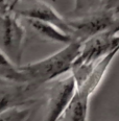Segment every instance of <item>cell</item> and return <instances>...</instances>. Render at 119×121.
Instances as JSON below:
<instances>
[{"label": "cell", "instance_id": "obj_1", "mask_svg": "<svg viewBox=\"0 0 119 121\" xmlns=\"http://www.w3.org/2000/svg\"><path fill=\"white\" fill-rule=\"evenodd\" d=\"M82 42L72 41L64 48L49 56L34 63L20 65L11 70L1 72L3 77L18 84L26 85L30 89L69 74L74 60L80 51Z\"/></svg>", "mask_w": 119, "mask_h": 121}, {"label": "cell", "instance_id": "obj_2", "mask_svg": "<svg viewBox=\"0 0 119 121\" xmlns=\"http://www.w3.org/2000/svg\"><path fill=\"white\" fill-rule=\"evenodd\" d=\"M119 18L112 28L97 34L82 43L80 51L73 63L71 74L76 87L88 77L98 62L117 50L119 51Z\"/></svg>", "mask_w": 119, "mask_h": 121}, {"label": "cell", "instance_id": "obj_3", "mask_svg": "<svg viewBox=\"0 0 119 121\" xmlns=\"http://www.w3.org/2000/svg\"><path fill=\"white\" fill-rule=\"evenodd\" d=\"M26 30L15 12L0 17V49L15 66L21 65Z\"/></svg>", "mask_w": 119, "mask_h": 121}, {"label": "cell", "instance_id": "obj_4", "mask_svg": "<svg viewBox=\"0 0 119 121\" xmlns=\"http://www.w3.org/2000/svg\"><path fill=\"white\" fill-rule=\"evenodd\" d=\"M75 91L76 82L71 73L50 82L43 121H61Z\"/></svg>", "mask_w": 119, "mask_h": 121}, {"label": "cell", "instance_id": "obj_5", "mask_svg": "<svg viewBox=\"0 0 119 121\" xmlns=\"http://www.w3.org/2000/svg\"><path fill=\"white\" fill-rule=\"evenodd\" d=\"M117 20L115 14L100 7L86 16L68 19V24L72 38L83 43L95 35L112 28Z\"/></svg>", "mask_w": 119, "mask_h": 121}, {"label": "cell", "instance_id": "obj_6", "mask_svg": "<svg viewBox=\"0 0 119 121\" xmlns=\"http://www.w3.org/2000/svg\"><path fill=\"white\" fill-rule=\"evenodd\" d=\"M24 7L15 9L16 15L24 19H34L50 23L71 36L68 19L60 15L51 5L43 0H24Z\"/></svg>", "mask_w": 119, "mask_h": 121}, {"label": "cell", "instance_id": "obj_7", "mask_svg": "<svg viewBox=\"0 0 119 121\" xmlns=\"http://www.w3.org/2000/svg\"><path fill=\"white\" fill-rule=\"evenodd\" d=\"M90 98L91 95L76 89L61 118V121H88Z\"/></svg>", "mask_w": 119, "mask_h": 121}, {"label": "cell", "instance_id": "obj_8", "mask_svg": "<svg viewBox=\"0 0 119 121\" xmlns=\"http://www.w3.org/2000/svg\"><path fill=\"white\" fill-rule=\"evenodd\" d=\"M28 25L34 29L38 36H40L43 39L47 40L50 42H55V43H62V44H69L72 41H75L70 36L69 34L63 31L59 27L54 26V25L46 23V22H42L39 20H34V19H25Z\"/></svg>", "mask_w": 119, "mask_h": 121}, {"label": "cell", "instance_id": "obj_9", "mask_svg": "<svg viewBox=\"0 0 119 121\" xmlns=\"http://www.w3.org/2000/svg\"><path fill=\"white\" fill-rule=\"evenodd\" d=\"M28 90L30 88L26 85L21 87L0 88V112L15 105H26L29 101L26 96Z\"/></svg>", "mask_w": 119, "mask_h": 121}, {"label": "cell", "instance_id": "obj_10", "mask_svg": "<svg viewBox=\"0 0 119 121\" xmlns=\"http://www.w3.org/2000/svg\"><path fill=\"white\" fill-rule=\"evenodd\" d=\"M30 114L29 105H15L0 112V121H27Z\"/></svg>", "mask_w": 119, "mask_h": 121}, {"label": "cell", "instance_id": "obj_11", "mask_svg": "<svg viewBox=\"0 0 119 121\" xmlns=\"http://www.w3.org/2000/svg\"><path fill=\"white\" fill-rule=\"evenodd\" d=\"M102 0H74V6L70 12L72 18L86 16L101 7Z\"/></svg>", "mask_w": 119, "mask_h": 121}, {"label": "cell", "instance_id": "obj_12", "mask_svg": "<svg viewBox=\"0 0 119 121\" xmlns=\"http://www.w3.org/2000/svg\"><path fill=\"white\" fill-rule=\"evenodd\" d=\"M101 9L112 12L117 16L119 15V0H102Z\"/></svg>", "mask_w": 119, "mask_h": 121}, {"label": "cell", "instance_id": "obj_13", "mask_svg": "<svg viewBox=\"0 0 119 121\" xmlns=\"http://www.w3.org/2000/svg\"><path fill=\"white\" fill-rule=\"evenodd\" d=\"M17 66H15L14 64L9 60V57L4 54V52L0 49V71L4 72L7 70H11L13 68H15Z\"/></svg>", "mask_w": 119, "mask_h": 121}, {"label": "cell", "instance_id": "obj_14", "mask_svg": "<svg viewBox=\"0 0 119 121\" xmlns=\"http://www.w3.org/2000/svg\"><path fill=\"white\" fill-rule=\"evenodd\" d=\"M12 5L9 3V0H0V17L13 13Z\"/></svg>", "mask_w": 119, "mask_h": 121}, {"label": "cell", "instance_id": "obj_15", "mask_svg": "<svg viewBox=\"0 0 119 121\" xmlns=\"http://www.w3.org/2000/svg\"><path fill=\"white\" fill-rule=\"evenodd\" d=\"M22 1H24V0H9V3H11V5H12V9H13V11L15 12V9H16V7L19 5L20 3H21ZM51 1H53L55 2L57 0H51Z\"/></svg>", "mask_w": 119, "mask_h": 121}]
</instances>
